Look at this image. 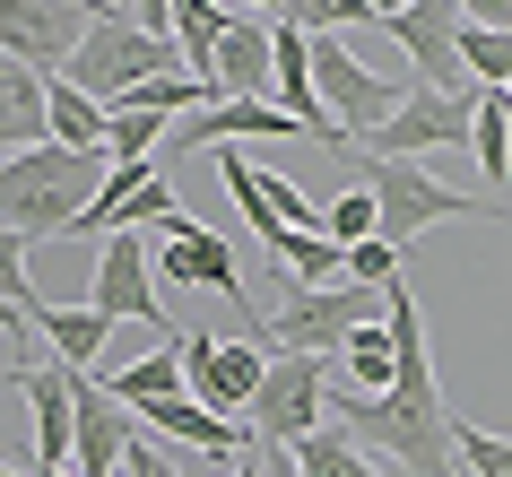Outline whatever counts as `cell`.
I'll list each match as a JSON object with an SVG mask.
<instances>
[{
    "mask_svg": "<svg viewBox=\"0 0 512 477\" xmlns=\"http://www.w3.org/2000/svg\"><path fill=\"white\" fill-rule=\"evenodd\" d=\"M339 278H356V287H391V278H400V243H382V235L348 243V252H339Z\"/></svg>",
    "mask_w": 512,
    "mask_h": 477,
    "instance_id": "4dcf8cb0",
    "label": "cell"
},
{
    "mask_svg": "<svg viewBox=\"0 0 512 477\" xmlns=\"http://www.w3.org/2000/svg\"><path fill=\"white\" fill-rule=\"evenodd\" d=\"M452 460H460V477H512V443L504 434H478L460 417H452Z\"/></svg>",
    "mask_w": 512,
    "mask_h": 477,
    "instance_id": "83f0119b",
    "label": "cell"
},
{
    "mask_svg": "<svg viewBox=\"0 0 512 477\" xmlns=\"http://www.w3.org/2000/svg\"><path fill=\"white\" fill-rule=\"evenodd\" d=\"M322 356H270L252 399H243V434L252 443H304L322 425Z\"/></svg>",
    "mask_w": 512,
    "mask_h": 477,
    "instance_id": "30bf717a",
    "label": "cell"
},
{
    "mask_svg": "<svg viewBox=\"0 0 512 477\" xmlns=\"http://www.w3.org/2000/svg\"><path fill=\"white\" fill-rule=\"evenodd\" d=\"M87 313L96 321H139L174 347V321L157 304V261H148V235H105V261H96V287H87Z\"/></svg>",
    "mask_w": 512,
    "mask_h": 477,
    "instance_id": "8fae6325",
    "label": "cell"
},
{
    "mask_svg": "<svg viewBox=\"0 0 512 477\" xmlns=\"http://www.w3.org/2000/svg\"><path fill=\"white\" fill-rule=\"evenodd\" d=\"M504 122H512V96H504Z\"/></svg>",
    "mask_w": 512,
    "mask_h": 477,
    "instance_id": "ab89813d",
    "label": "cell"
},
{
    "mask_svg": "<svg viewBox=\"0 0 512 477\" xmlns=\"http://www.w3.org/2000/svg\"><path fill=\"white\" fill-rule=\"evenodd\" d=\"M200 79H209L217 96H235V105H270V27L226 18V35H217V53H209Z\"/></svg>",
    "mask_w": 512,
    "mask_h": 477,
    "instance_id": "9a60e30c",
    "label": "cell"
},
{
    "mask_svg": "<svg viewBox=\"0 0 512 477\" xmlns=\"http://www.w3.org/2000/svg\"><path fill=\"white\" fill-rule=\"evenodd\" d=\"M322 235L348 252V243L374 235V191H339V200H322Z\"/></svg>",
    "mask_w": 512,
    "mask_h": 477,
    "instance_id": "1f68e13d",
    "label": "cell"
},
{
    "mask_svg": "<svg viewBox=\"0 0 512 477\" xmlns=\"http://www.w3.org/2000/svg\"><path fill=\"white\" fill-rule=\"evenodd\" d=\"M469 113H478V87H460V96H443V87H408L400 113H391L382 131H365V148L417 165L426 148H460V139H469Z\"/></svg>",
    "mask_w": 512,
    "mask_h": 477,
    "instance_id": "7c38bea8",
    "label": "cell"
},
{
    "mask_svg": "<svg viewBox=\"0 0 512 477\" xmlns=\"http://www.w3.org/2000/svg\"><path fill=\"white\" fill-rule=\"evenodd\" d=\"M460 0H408L400 18H382V35L408 53V70H417V87H443V96H460L469 87V70H460Z\"/></svg>",
    "mask_w": 512,
    "mask_h": 477,
    "instance_id": "4fadbf2b",
    "label": "cell"
},
{
    "mask_svg": "<svg viewBox=\"0 0 512 477\" xmlns=\"http://www.w3.org/2000/svg\"><path fill=\"white\" fill-rule=\"evenodd\" d=\"M261 252L287 269V287H339V243L313 226H278V235H261Z\"/></svg>",
    "mask_w": 512,
    "mask_h": 477,
    "instance_id": "ffe728a7",
    "label": "cell"
},
{
    "mask_svg": "<svg viewBox=\"0 0 512 477\" xmlns=\"http://www.w3.org/2000/svg\"><path fill=\"white\" fill-rule=\"evenodd\" d=\"M226 18H235V9H217V0H174V53H183L191 79L209 70V53H217V35H226Z\"/></svg>",
    "mask_w": 512,
    "mask_h": 477,
    "instance_id": "d4e9b609",
    "label": "cell"
},
{
    "mask_svg": "<svg viewBox=\"0 0 512 477\" xmlns=\"http://www.w3.org/2000/svg\"><path fill=\"white\" fill-rule=\"evenodd\" d=\"M469 148H478L486 183H512V122H504V87H478V113H469Z\"/></svg>",
    "mask_w": 512,
    "mask_h": 477,
    "instance_id": "603a6c76",
    "label": "cell"
},
{
    "mask_svg": "<svg viewBox=\"0 0 512 477\" xmlns=\"http://www.w3.org/2000/svg\"><path fill=\"white\" fill-rule=\"evenodd\" d=\"M278 18L304 27V35H356V27H374L365 0H278Z\"/></svg>",
    "mask_w": 512,
    "mask_h": 477,
    "instance_id": "4316f807",
    "label": "cell"
},
{
    "mask_svg": "<svg viewBox=\"0 0 512 477\" xmlns=\"http://www.w3.org/2000/svg\"><path fill=\"white\" fill-rule=\"evenodd\" d=\"M131 417H148L165 443L200 451V460H243V451H252V434H243L235 417H209L200 399H157V408H131Z\"/></svg>",
    "mask_w": 512,
    "mask_h": 477,
    "instance_id": "e0dca14e",
    "label": "cell"
},
{
    "mask_svg": "<svg viewBox=\"0 0 512 477\" xmlns=\"http://www.w3.org/2000/svg\"><path fill=\"white\" fill-rule=\"evenodd\" d=\"M235 9H278V0H235Z\"/></svg>",
    "mask_w": 512,
    "mask_h": 477,
    "instance_id": "74e56055",
    "label": "cell"
},
{
    "mask_svg": "<svg viewBox=\"0 0 512 477\" xmlns=\"http://www.w3.org/2000/svg\"><path fill=\"white\" fill-rule=\"evenodd\" d=\"M96 183H105V148L96 157H79V148H18V157H0V226L27 243H53L70 235V217L96 200Z\"/></svg>",
    "mask_w": 512,
    "mask_h": 477,
    "instance_id": "7a4b0ae2",
    "label": "cell"
},
{
    "mask_svg": "<svg viewBox=\"0 0 512 477\" xmlns=\"http://www.w3.org/2000/svg\"><path fill=\"white\" fill-rule=\"evenodd\" d=\"M44 139H53V148H79V157H96V148H105V105H96V96H79L70 79H44Z\"/></svg>",
    "mask_w": 512,
    "mask_h": 477,
    "instance_id": "d6986e66",
    "label": "cell"
},
{
    "mask_svg": "<svg viewBox=\"0 0 512 477\" xmlns=\"http://www.w3.org/2000/svg\"><path fill=\"white\" fill-rule=\"evenodd\" d=\"M148 261L165 269V287H209V295H226L235 304V321H243V339H261V313H252V295H243V269H235V243L226 235H209L200 217H157L148 226Z\"/></svg>",
    "mask_w": 512,
    "mask_h": 477,
    "instance_id": "5b68a950",
    "label": "cell"
},
{
    "mask_svg": "<svg viewBox=\"0 0 512 477\" xmlns=\"http://www.w3.org/2000/svg\"><path fill=\"white\" fill-rule=\"evenodd\" d=\"M339 356H348V373H356V391H391V330H356L348 347H339Z\"/></svg>",
    "mask_w": 512,
    "mask_h": 477,
    "instance_id": "f546056e",
    "label": "cell"
},
{
    "mask_svg": "<svg viewBox=\"0 0 512 477\" xmlns=\"http://www.w3.org/2000/svg\"><path fill=\"white\" fill-rule=\"evenodd\" d=\"M157 139H165L157 113H105V165H122V157H157Z\"/></svg>",
    "mask_w": 512,
    "mask_h": 477,
    "instance_id": "f1b7e54d",
    "label": "cell"
},
{
    "mask_svg": "<svg viewBox=\"0 0 512 477\" xmlns=\"http://www.w3.org/2000/svg\"><path fill=\"white\" fill-rule=\"evenodd\" d=\"M460 70H469V87H504V79H512V35L460 27Z\"/></svg>",
    "mask_w": 512,
    "mask_h": 477,
    "instance_id": "484cf974",
    "label": "cell"
},
{
    "mask_svg": "<svg viewBox=\"0 0 512 477\" xmlns=\"http://www.w3.org/2000/svg\"><path fill=\"white\" fill-rule=\"evenodd\" d=\"M0 304H18V321L44 304V295H35V269H27V243L9 235V226H0Z\"/></svg>",
    "mask_w": 512,
    "mask_h": 477,
    "instance_id": "d6a6232c",
    "label": "cell"
},
{
    "mask_svg": "<svg viewBox=\"0 0 512 477\" xmlns=\"http://www.w3.org/2000/svg\"><path fill=\"white\" fill-rule=\"evenodd\" d=\"M18 148H44V70L0 53V157Z\"/></svg>",
    "mask_w": 512,
    "mask_h": 477,
    "instance_id": "ac0fdd59",
    "label": "cell"
},
{
    "mask_svg": "<svg viewBox=\"0 0 512 477\" xmlns=\"http://www.w3.org/2000/svg\"><path fill=\"white\" fill-rule=\"evenodd\" d=\"M504 96H512V79H504Z\"/></svg>",
    "mask_w": 512,
    "mask_h": 477,
    "instance_id": "60d3db41",
    "label": "cell"
},
{
    "mask_svg": "<svg viewBox=\"0 0 512 477\" xmlns=\"http://www.w3.org/2000/svg\"><path fill=\"white\" fill-rule=\"evenodd\" d=\"M382 330H391V391L322 399V417H339V434H348L356 451L391 460L400 477H460V460H452V408H443V373H434L426 321H417V304H408L400 278L382 287Z\"/></svg>",
    "mask_w": 512,
    "mask_h": 477,
    "instance_id": "6da1fadb",
    "label": "cell"
},
{
    "mask_svg": "<svg viewBox=\"0 0 512 477\" xmlns=\"http://www.w3.org/2000/svg\"><path fill=\"white\" fill-rule=\"evenodd\" d=\"M209 477H261V469H252V451H243V460H217Z\"/></svg>",
    "mask_w": 512,
    "mask_h": 477,
    "instance_id": "e575fe53",
    "label": "cell"
},
{
    "mask_svg": "<svg viewBox=\"0 0 512 477\" xmlns=\"http://www.w3.org/2000/svg\"><path fill=\"white\" fill-rule=\"evenodd\" d=\"M27 330H44L61 365H79V373H87L96 356H105V330H113V321H96L87 304H35V313H27Z\"/></svg>",
    "mask_w": 512,
    "mask_h": 477,
    "instance_id": "44dd1931",
    "label": "cell"
},
{
    "mask_svg": "<svg viewBox=\"0 0 512 477\" xmlns=\"http://www.w3.org/2000/svg\"><path fill=\"white\" fill-rule=\"evenodd\" d=\"M452 217H504V200H478V191L434 183L426 165L374 157V235L382 243H408V235H426V226H452Z\"/></svg>",
    "mask_w": 512,
    "mask_h": 477,
    "instance_id": "8992f818",
    "label": "cell"
},
{
    "mask_svg": "<svg viewBox=\"0 0 512 477\" xmlns=\"http://www.w3.org/2000/svg\"><path fill=\"white\" fill-rule=\"evenodd\" d=\"M174 356H183V399H200L209 417H235L243 425V399L270 365L261 339H217V330H174Z\"/></svg>",
    "mask_w": 512,
    "mask_h": 477,
    "instance_id": "ba28073f",
    "label": "cell"
},
{
    "mask_svg": "<svg viewBox=\"0 0 512 477\" xmlns=\"http://www.w3.org/2000/svg\"><path fill=\"white\" fill-rule=\"evenodd\" d=\"M9 382H18L27 408H35V469H70V365H27V356H18Z\"/></svg>",
    "mask_w": 512,
    "mask_h": 477,
    "instance_id": "2e32d148",
    "label": "cell"
},
{
    "mask_svg": "<svg viewBox=\"0 0 512 477\" xmlns=\"http://www.w3.org/2000/svg\"><path fill=\"white\" fill-rule=\"evenodd\" d=\"M304 70H313V96H322V113L348 131V148L365 131H382L391 113H400L408 87H391L382 70H365V61L348 53V35H304Z\"/></svg>",
    "mask_w": 512,
    "mask_h": 477,
    "instance_id": "52a82bcc",
    "label": "cell"
},
{
    "mask_svg": "<svg viewBox=\"0 0 512 477\" xmlns=\"http://www.w3.org/2000/svg\"><path fill=\"white\" fill-rule=\"evenodd\" d=\"M0 477H27V469H0Z\"/></svg>",
    "mask_w": 512,
    "mask_h": 477,
    "instance_id": "f35d334b",
    "label": "cell"
},
{
    "mask_svg": "<svg viewBox=\"0 0 512 477\" xmlns=\"http://www.w3.org/2000/svg\"><path fill=\"white\" fill-rule=\"evenodd\" d=\"M287 451H296V477H382L374 460L339 434V425H313V434H304V443H287Z\"/></svg>",
    "mask_w": 512,
    "mask_h": 477,
    "instance_id": "cb8c5ba5",
    "label": "cell"
},
{
    "mask_svg": "<svg viewBox=\"0 0 512 477\" xmlns=\"http://www.w3.org/2000/svg\"><path fill=\"white\" fill-rule=\"evenodd\" d=\"M27 477H79V469H27Z\"/></svg>",
    "mask_w": 512,
    "mask_h": 477,
    "instance_id": "8d00e7d4",
    "label": "cell"
},
{
    "mask_svg": "<svg viewBox=\"0 0 512 477\" xmlns=\"http://www.w3.org/2000/svg\"><path fill=\"white\" fill-rule=\"evenodd\" d=\"M105 399H122V408H157V399H183V356H174V347H157V356L122 365V373L105 382Z\"/></svg>",
    "mask_w": 512,
    "mask_h": 477,
    "instance_id": "7402d4cb",
    "label": "cell"
},
{
    "mask_svg": "<svg viewBox=\"0 0 512 477\" xmlns=\"http://www.w3.org/2000/svg\"><path fill=\"white\" fill-rule=\"evenodd\" d=\"M374 321H382V287L339 278V287H296L278 313H261V339H270V356H322V347H348Z\"/></svg>",
    "mask_w": 512,
    "mask_h": 477,
    "instance_id": "3957f363",
    "label": "cell"
},
{
    "mask_svg": "<svg viewBox=\"0 0 512 477\" xmlns=\"http://www.w3.org/2000/svg\"><path fill=\"white\" fill-rule=\"evenodd\" d=\"M157 70H183L165 35H139L131 18H96V27L79 35V53L61 61L53 79H70L79 96H96V105H122V96H131L139 79H157Z\"/></svg>",
    "mask_w": 512,
    "mask_h": 477,
    "instance_id": "277c9868",
    "label": "cell"
},
{
    "mask_svg": "<svg viewBox=\"0 0 512 477\" xmlns=\"http://www.w3.org/2000/svg\"><path fill=\"white\" fill-rule=\"evenodd\" d=\"M400 9H408V0H365V18H374V27H382V18H400Z\"/></svg>",
    "mask_w": 512,
    "mask_h": 477,
    "instance_id": "d590c367",
    "label": "cell"
},
{
    "mask_svg": "<svg viewBox=\"0 0 512 477\" xmlns=\"http://www.w3.org/2000/svg\"><path fill=\"white\" fill-rule=\"evenodd\" d=\"M122 477H183V460L165 443H148V434H131V451H122Z\"/></svg>",
    "mask_w": 512,
    "mask_h": 477,
    "instance_id": "836d02e7",
    "label": "cell"
},
{
    "mask_svg": "<svg viewBox=\"0 0 512 477\" xmlns=\"http://www.w3.org/2000/svg\"><path fill=\"white\" fill-rule=\"evenodd\" d=\"M131 408L122 399H105V382L96 373L70 365V469L79 477H113L122 469V451H131Z\"/></svg>",
    "mask_w": 512,
    "mask_h": 477,
    "instance_id": "5bb4252c",
    "label": "cell"
},
{
    "mask_svg": "<svg viewBox=\"0 0 512 477\" xmlns=\"http://www.w3.org/2000/svg\"><path fill=\"white\" fill-rule=\"evenodd\" d=\"M96 18H122V9H113V0H0V53L53 79L61 61L79 53V35L96 27Z\"/></svg>",
    "mask_w": 512,
    "mask_h": 477,
    "instance_id": "9c48e42d",
    "label": "cell"
}]
</instances>
